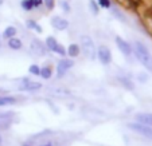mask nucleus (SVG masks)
<instances>
[{
    "instance_id": "obj_1",
    "label": "nucleus",
    "mask_w": 152,
    "mask_h": 146,
    "mask_svg": "<svg viewBox=\"0 0 152 146\" xmlns=\"http://www.w3.org/2000/svg\"><path fill=\"white\" fill-rule=\"evenodd\" d=\"M133 52H135L137 60L145 67L148 71L152 72V54L144 43H141L140 40L135 42V47H133Z\"/></svg>"
},
{
    "instance_id": "obj_2",
    "label": "nucleus",
    "mask_w": 152,
    "mask_h": 146,
    "mask_svg": "<svg viewBox=\"0 0 152 146\" xmlns=\"http://www.w3.org/2000/svg\"><path fill=\"white\" fill-rule=\"evenodd\" d=\"M81 52L83 54V56L89 60H94L97 58V48L96 44L93 42V39L89 35H82L81 36Z\"/></svg>"
},
{
    "instance_id": "obj_3",
    "label": "nucleus",
    "mask_w": 152,
    "mask_h": 146,
    "mask_svg": "<svg viewBox=\"0 0 152 146\" xmlns=\"http://www.w3.org/2000/svg\"><path fill=\"white\" fill-rule=\"evenodd\" d=\"M47 47L45 44V42H42L38 38H34L30 42V52H31L34 56H45L47 54Z\"/></svg>"
},
{
    "instance_id": "obj_4",
    "label": "nucleus",
    "mask_w": 152,
    "mask_h": 146,
    "mask_svg": "<svg viewBox=\"0 0 152 146\" xmlns=\"http://www.w3.org/2000/svg\"><path fill=\"white\" fill-rule=\"evenodd\" d=\"M45 44H46V47H47L49 51L55 52V54L61 55V56H65V55H66V50H65V47H63L54 36H47L46 40H45Z\"/></svg>"
},
{
    "instance_id": "obj_5",
    "label": "nucleus",
    "mask_w": 152,
    "mask_h": 146,
    "mask_svg": "<svg viewBox=\"0 0 152 146\" xmlns=\"http://www.w3.org/2000/svg\"><path fill=\"white\" fill-rule=\"evenodd\" d=\"M74 66V60L70 59V58H62L57 63V69H55V74L57 78H62L66 75V72L69 71L72 67Z\"/></svg>"
},
{
    "instance_id": "obj_6",
    "label": "nucleus",
    "mask_w": 152,
    "mask_h": 146,
    "mask_svg": "<svg viewBox=\"0 0 152 146\" xmlns=\"http://www.w3.org/2000/svg\"><path fill=\"white\" fill-rule=\"evenodd\" d=\"M129 129H132L135 133L143 135V137L148 138V139H152V126H148V125H143V123L139 122H133L128 125Z\"/></svg>"
},
{
    "instance_id": "obj_7",
    "label": "nucleus",
    "mask_w": 152,
    "mask_h": 146,
    "mask_svg": "<svg viewBox=\"0 0 152 146\" xmlns=\"http://www.w3.org/2000/svg\"><path fill=\"white\" fill-rule=\"evenodd\" d=\"M40 89H42V83L31 80V79H28V78H23L22 82H20V85H19L20 91L31 93V91H38V90H40Z\"/></svg>"
},
{
    "instance_id": "obj_8",
    "label": "nucleus",
    "mask_w": 152,
    "mask_h": 146,
    "mask_svg": "<svg viewBox=\"0 0 152 146\" xmlns=\"http://www.w3.org/2000/svg\"><path fill=\"white\" fill-rule=\"evenodd\" d=\"M97 56H98V60H100L104 66H108V64H110V62H112V51H110L109 47H106L105 44L98 46Z\"/></svg>"
},
{
    "instance_id": "obj_9",
    "label": "nucleus",
    "mask_w": 152,
    "mask_h": 146,
    "mask_svg": "<svg viewBox=\"0 0 152 146\" xmlns=\"http://www.w3.org/2000/svg\"><path fill=\"white\" fill-rule=\"evenodd\" d=\"M115 43H116L117 48L120 50V52L124 55V56L129 58L131 55L133 54V47L131 46V44H129L125 39H123L121 36H116L115 38Z\"/></svg>"
},
{
    "instance_id": "obj_10",
    "label": "nucleus",
    "mask_w": 152,
    "mask_h": 146,
    "mask_svg": "<svg viewBox=\"0 0 152 146\" xmlns=\"http://www.w3.org/2000/svg\"><path fill=\"white\" fill-rule=\"evenodd\" d=\"M50 23H51L53 28H55L57 31H65V30L69 28V20L59 16V15L53 16L51 20H50Z\"/></svg>"
},
{
    "instance_id": "obj_11",
    "label": "nucleus",
    "mask_w": 152,
    "mask_h": 146,
    "mask_svg": "<svg viewBox=\"0 0 152 146\" xmlns=\"http://www.w3.org/2000/svg\"><path fill=\"white\" fill-rule=\"evenodd\" d=\"M43 6V0H22L20 1V7L24 11H32V9H38Z\"/></svg>"
},
{
    "instance_id": "obj_12",
    "label": "nucleus",
    "mask_w": 152,
    "mask_h": 146,
    "mask_svg": "<svg viewBox=\"0 0 152 146\" xmlns=\"http://www.w3.org/2000/svg\"><path fill=\"white\" fill-rule=\"evenodd\" d=\"M136 122L152 126V113H139L136 114Z\"/></svg>"
},
{
    "instance_id": "obj_13",
    "label": "nucleus",
    "mask_w": 152,
    "mask_h": 146,
    "mask_svg": "<svg viewBox=\"0 0 152 146\" xmlns=\"http://www.w3.org/2000/svg\"><path fill=\"white\" fill-rule=\"evenodd\" d=\"M7 44H8L10 50H14V51H19V50H22V47H23L22 40L16 36H14V38H11V39L7 40Z\"/></svg>"
},
{
    "instance_id": "obj_14",
    "label": "nucleus",
    "mask_w": 152,
    "mask_h": 146,
    "mask_svg": "<svg viewBox=\"0 0 152 146\" xmlns=\"http://www.w3.org/2000/svg\"><path fill=\"white\" fill-rule=\"evenodd\" d=\"M26 27L28 30H31V31H35L37 34H42V32H43L42 26H40L37 20H34V19H28V20H27V22H26Z\"/></svg>"
},
{
    "instance_id": "obj_15",
    "label": "nucleus",
    "mask_w": 152,
    "mask_h": 146,
    "mask_svg": "<svg viewBox=\"0 0 152 146\" xmlns=\"http://www.w3.org/2000/svg\"><path fill=\"white\" fill-rule=\"evenodd\" d=\"M16 32H18V30H16L15 26H7L6 28H4L3 34H1V38L6 39V40H8V39H11V38L16 36Z\"/></svg>"
},
{
    "instance_id": "obj_16",
    "label": "nucleus",
    "mask_w": 152,
    "mask_h": 146,
    "mask_svg": "<svg viewBox=\"0 0 152 146\" xmlns=\"http://www.w3.org/2000/svg\"><path fill=\"white\" fill-rule=\"evenodd\" d=\"M16 103V98L11 97V95H0V107L4 106H11Z\"/></svg>"
},
{
    "instance_id": "obj_17",
    "label": "nucleus",
    "mask_w": 152,
    "mask_h": 146,
    "mask_svg": "<svg viewBox=\"0 0 152 146\" xmlns=\"http://www.w3.org/2000/svg\"><path fill=\"white\" fill-rule=\"evenodd\" d=\"M80 52H81V47H80V44H77V43H72L67 47V55H69L70 58H77L78 55H80Z\"/></svg>"
},
{
    "instance_id": "obj_18",
    "label": "nucleus",
    "mask_w": 152,
    "mask_h": 146,
    "mask_svg": "<svg viewBox=\"0 0 152 146\" xmlns=\"http://www.w3.org/2000/svg\"><path fill=\"white\" fill-rule=\"evenodd\" d=\"M117 80L121 83V85H123L124 87H125L126 90H131V91H132V90H135V85H133V82L129 79V78L121 77V75H120V77H117Z\"/></svg>"
},
{
    "instance_id": "obj_19",
    "label": "nucleus",
    "mask_w": 152,
    "mask_h": 146,
    "mask_svg": "<svg viewBox=\"0 0 152 146\" xmlns=\"http://www.w3.org/2000/svg\"><path fill=\"white\" fill-rule=\"evenodd\" d=\"M39 75L43 78V79H50V78H51V75H53V69L50 66L42 67V69H40V74Z\"/></svg>"
},
{
    "instance_id": "obj_20",
    "label": "nucleus",
    "mask_w": 152,
    "mask_h": 146,
    "mask_svg": "<svg viewBox=\"0 0 152 146\" xmlns=\"http://www.w3.org/2000/svg\"><path fill=\"white\" fill-rule=\"evenodd\" d=\"M110 9H112V14H113V16H115L116 19H118L120 22L125 23V22H126V16L120 11V9H118V8H115V7H110Z\"/></svg>"
},
{
    "instance_id": "obj_21",
    "label": "nucleus",
    "mask_w": 152,
    "mask_h": 146,
    "mask_svg": "<svg viewBox=\"0 0 152 146\" xmlns=\"http://www.w3.org/2000/svg\"><path fill=\"white\" fill-rule=\"evenodd\" d=\"M11 122V114H0V129Z\"/></svg>"
},
{
    "instance_id": "obj_22",
    "label": "nucleus",
    "mask_w": 152,
    "mask_h": 146,
    "mask_svg": "<svg viewBox=\"0 0 152 146\" xmlns=\"http://www.w3.org/2000/svg\"><path fill=\"white\" fill-rule=\"evenodd\" d=\"M51 94L54 95H70V91L67 89H63V87H58V89H54L51 90Z\"/></svg>"
},
{
    "instance_id": "obj_23",
    "label": "nucleus",
    "mask_w": 152,
    "mask_h": 146,
    "mask_svg": "<svg viewBox=\"0 0 152 146\" xmlns=\"http://www.w3.org/2000/svg\"><path fill=\"white\" fill-rule=\"evenodd\" d=\"M59 7L63 9V12H66V14H69V12L72 11V7H70V3L67 1V0H61Z\"/></svg>"
},
{
    "instance_id": "obj_24",
    "label": "nucleus",
    "mask_w": 152,
    "mask_h": 146,
    "mask_svg": "<svg viewBox=\"0 0 152 146\" xmlns=\"http://www.w3.org/2000/svg\"><path fill=\"white\" fill-rule=\"evenodd\" d=\"M89 7H90V11L93 12V15H98V12H100V6L97 4L96 0H90Z\"/></svg>"
},
{
    "instance_id": "obj_25",
    "label": "nucleus",
    "mask_w": 152,
    "mask_h": 146,
    "mask_svg": "<svg viewBox=\"0 0 152 146\" xmlns=\"http://www.w3.org/2000/svg\"><path fill=\"white\" fill-rule=\"evenodd\" d=\"M96 1H97V4L101 8L110 9V7H112V1H110V0H96Z\"/></svg>"
},
{
    "instance_id": "obj_26",
    "label": "nucleus",
    "mask_w": 152,
    "mask_h": 146,
    "mask_svg": "<svg viewBox=\"0 0 152 146\" xmlns=\"http://www.w3.org/2000/svg\"><path fill=\"white\" fill-rule=\"evenodd\" d=\"M43 6L46 7L47 11H53L55 7V0H43Z\"/></svg>"
},
{
    "instance_id": "obj_27",
    "label": "nucleus",
    "mask_w": 152,
    "mask_h": 146,
    "mask_svg": "<svg viewBox=\"0 0 152 146\" xmlns=\"http://www.w3.org/2000/svg\"><path fill=\"white\" fill-rule=\"evenodd\" d=\"M28 72L32 75H39L40 74V67L38 66V64H31V66L28 67Z\"/></svg>"
},
{
    "instance_id": "obj_28",
    "label": "nucleus",
    "mask_w": 152,
    "mask_h": 146,
    "mask_svg": "<svg viewBox=\"0 0 152 146\" xmlns=\"http://www.w3.org/2000/svg\"><path fill=\"white\" fill-rule=\"evenodd\" d=\"M39 146H54V142H46L43 145H39Z\"/></svg>"
},
{
    "instance_id": "obj_29",
    "label": "nucleus",
    "mask_w": 152,
    "mask_h": 146,
    "mask_svg": "<svg viewBox=\"0 0 152 146\" xmlns=\"http://www.w3.org/2000/svg\"><path fill=\"white\" fill-rule=\"evenodd\" d=\"M0 48H1V35H0Z\"/></svg>"
},
{
    "instance_id": "obj_30",
    "label": "nucleus",
    "mask_w": 152,
    "mask_h": 146,
    "mask_svg": "<svg viewBox=\"0 0 152 146\" xmlns=\"http://www.w3.org/2000/svg\"><path fill=\"white\" fill-rule=\"evenodd\" d=\"M4 3V0H0V7H1V4Z\"/></svg>"
},
{
    "instance_id": "obj_31",
    "label": "nucleus",
    "mask_w": 152,
    "mask_h": 146,
    "mask_svg": "<svg viewBox=\"0 0 152 146\" xmlns=\"http://www.w3.org/2000/svg\"><path fill=\"white\" fill-rule=\"evenodd\" d=\"M3 142V138H1V135H0V143Z\"/></svg>"
},
{
    "instance_id": "obj_32",
    "label": "nucleus",
    "mask_w": 152,
    "mask_h": 146,
    "mask_svg": "<svg viewBox=\"0 0 152 146\" xmlns=\"http://www.w3.org/2000/svg\"><path fill=\"white\" fill-rule=\"evenodd\" d=\"M22 146H30V145H28V143H23V145H22Z\"/></svg>"
}]
</instances>
